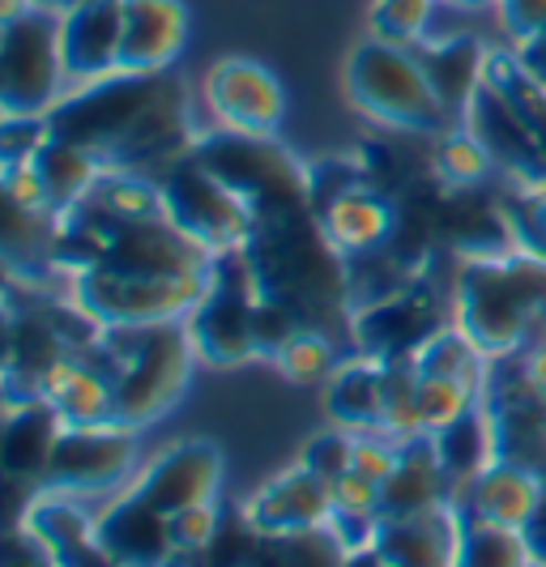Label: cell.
<instances>
[{"instance_id":"e575fe53","label":"cell","mask_w":546,"mask_h":567,"mask_svg":"<svg viewBox=\"0 0 546 567\" xmlns=\"http://www.w3.org/2000/svg\"><path fill=\"white\" fill-rule=\"evenodd\" d=\"M90 200L99 209H107L120 223H137V218H167V200H163V179L142 175V171H107L99 175Z\"/></svg>"},{"instance_id":"277c9868","label":"cell","mask_w":546,"mask_h":567,"mask_svg":"<svg viewBox=\"0 0 546 567\" xmlns=\"http://www.w3.org/2000/svg\"><path fill=\"white\" fill-rule=\"evenodd\" d=\"M453 324L487 359L525 354L546 338V260L529 252L461 260Z\"/></svg>"},{"instance_id":"7c38bea8","label":"cell","mask_w":546,"mask_h":567,"mask_svg":"<svg viewBox=\"0 0 546 567\" xmlns=\"http://www.w3.org/2000/svg\"><path fill=\"white\" fill-rule=\"evenodd\" d=\"M163 200H167V218L175 227L193 235L214 256L244 248L253 235V209L244 205V197H235L197 154H184L163 175Z\"/></svg>"},{"instance_id":"680465c9","label":"cell","mask_w":546,"mask_h":567,"mask_svg":"<svg viewBox=\"0 0 546 567\" xmlns=\"http://www.w3.org/2000/svg\"><path fill=\"white\" fill-rule=\"evenodd\" d=\"M30 4H34V9H69V4H73V0H30Z\"/></svg>"},{"instance_id":"7bdbcfd3","label":"cell","mask_w":546,"mask_h":567,"mask_svg":"<svg viewBox=\"0 0 546 567\" xmlns=\"http://www.w3.org/2000/svg\"><path fill=\"white\" fill-rule=\"evenodd\" d=\"M470 405H478V389L461 384V380H427L419 375L414 389V414H419V431L432 435L440 426H449L453 419H461Z\"/></svg>"},{"instance_id":"f1b7e54d","label":"cell","mask_w":546,"mask_h":567,"mask_svg":"<svg viewBox=\"0 0 546 567\" xmlns=\"http://www.w3.org/2000/svg\"><path fill=\"white\" fill-rule=\"evenodd\" d=\"M60 414L48 401H27L4 410V431H0V465L4 478L22 486H43V474L52 465V453L60 444Z\"/></svg>"},{"instance_id":"52a82bcc","label":"cell","mask_w":546,"mask_h":567,"mask_svg":"<svg viewBox=\"0 0 546 567\" xmlns=\"http://www.w3.org/2000/svg\"><path fill=\"white\" fill-rule=\"evenodd\" d=\"M257 278H253V265L244 248L235 252L214 256V269H209V290L205 299L188 312L184 329L188 341L197 350L205 368H244V363H260L257 359Z\"/></svg>"},{"instance_id":"f6af8a7d","label":"cell","mask_w":546,"mask_h":567,"mask_svg":"<svg viewBox=\"0 0 546 567\" xmlns=\"http://www.w3.org/2000/svg\"><path fill=\"white\" fill-rule=\"evenodd\" d=\"M223 520H227V504L223 499L167 516V525H172V550H179V555H202L205 546L218 538Z\"/></svg>"},{"instance_id":"ee69618b","label":"cell","mask_w":546,"mask_h":567,"mask_svg":"<svg viewBox=\"0 0 546 567\" xmlns=\"http://www.w3.org/2000/svg\"><path fill=\"white\" fill-rule=\"evenodd\" d=\"M354 440L359 435L346 426H324L317 435H308V444L299 449V465H308L324 483H338L342 474L354 470Z\"/></svg>"},{"instance_id":"9c48e42d","label":"cell","mask_w":546,"mask_h":567,"mask_svg":"<svg viewBox=\"0 0 546 567\" xmlns=\"http://www.w3.org/2000/svg\"><path fill=\"white\" fill-rule=\"evenodd\" d=\"M209 290V274H184V278H150V274H115V269H90L69 282V299L99 320L103 329L115 324H167L188 320Z\"/></svg>"},{"instance_id":"836d02e7","label":"cell","mask_w":546,"mask_h":567,"mask_svg":"<svg viewBox=\"0 0 546 567\" xmlns=\"http://www.w3.org/2000/svg\"><path fill=\"white\" fill-rule=\"evenodd\" d=\"M414 371L427 375V380H461V384L483 389L487 354L465 338L457 324H444L440 333H432V338L414 350Z\"/></svg>"},{"instance_id":"ac0fdd59","label":"cell","mask_w":546,"mask_h":567,"mask_svg":"<svg viewBox=\"0 0 546 567\" xmlns=\"http://www.w3.org/2000/svg\"><path fill=\"white\" fill-rule=\"evenodd\" d=\"M120 27L124 0H73L60 9V60L69 85L120 73Z\"/></svg>"},{"instance_id":"83f0119b","label":"cell","mask_w":546,"mask_h":567,"mask_svg":"<svg viewBox=\"0 0 546 567\" xmlns=\"http://www.w3.org/2000/svg\"><path fill=\"white\" fill-rule=\"evenodd\" d=\"M398 470L380 483V516H410V512L449 508L457 504L461 486L449 478V470L435 461L432 435L398 440Z\"/></svg>"},{"instance_id":"7402d4cb","label":"cell","mask_w":546,"mask_h":567,"mask_svg":"<svg viewBox=\"0 0 546 567\" xmlns=\"http://www.w3.org/2000/svg\"><path fill=\"white\" fill-rule=\"evenodd\" d=\"M94 534L115 567H163L175 555L167 516L133 486H124L103 504V512H94Z\"/></svg>"},{"instance_id":"f907efd6","label":"cell","mask_w":546,"mask_h":567,"mask_svg":"<svg viewBox=\"0 0 546 567\" xmlns=\"http://www.w3.org/2000/svg\"><path fill=\"white\" fill-rule=\"evenodd\" d=\"M508 43H525L529 34L546 30V0H495Z\"/></svg>"},{"instance_id":"db71d44e","label":"cell","mask_w":546,"mask_h":567,"mask_svg":"<svg viewBox=\"0 0 546 567\" xmlns=\"http://www.w3.org/2000/svg\"><path fill=\"white\" fill-rule=\"evenodd\" d=\"M525 546H529V559L546 564V495L543 504H538V512H534V520L525 525Z\"/></svg>"},{"instance_id":"5bb4252c","label":"cell","mask_w":546,"mask_h":567,"mask_svg":"<svg viewBox=\"0 0 546 567\" xmlns=\"http://www.w3.org/2000/svg\"><path fill=\"white\" fill-rule=\"evenodd\" d=\"M202 103L214 128L278 137L287 120V85L257 56H218L202 78Z\"/></svg>"},{"instance_id":"30bf717a","label":"cell","mask_w":546,"mask_h":567,"mask_svg":"<svg viewBox=\"0 0 546 567\" xmlns=\"http://www.w3.org/2000/svg\"><path fill=\"white\" fill-rule=\"evenodd\" d=\"M478 405L491 426V461H508L546 478V398L525 354L487 359Z\"/></svg>"},{"instance_id":"60d3db41","label":"cell","mask_w":546,"mask_h":567,"mask_svg":"<svg viewBox=\"0 0 546 567\" xmlns=\"http://www.w3.org/2000/svg\"><path fill=\"white\" fill-rule=\"evenodd\" d=\"M517 252L546 260V184H513L499 193Z\"/></svg>"},{"instance_id":"8d00e7d4","label":"cell","mask_w":546,"mask_h":567,"mask_svg":"<svg viewBox=\"0 0 546 567\" xmlns=\"http://www.w3.org/2000/svg\"><path fill=\"white\" fill-rule=\"evenodd\" d=\"M432 142H435V150H432V158H427V167H432L435 188H478L491 171H499L495 158L483 150V142H478L465 124L440 133Z\"/></svg>"},{"instance_id":"681fc988","label":"cell","mask_w":546,"mask_h":567,"mask_svg":"<svg viewBox=\"0 0 546 567\" xmlns=\"http://www.w3.org/2000/svg\"><path fill=\"white\" fill-rule=\"evenodd\" d=\"M333 491V512H354V516H380V483L363 478L359 470L342 474L338 483H329Z\"/></svg>"},{"instance_id":"603a6c76","label":"cell","mask_w":546,"mask_h":567,"mask_svg":"<svg viewBox=\"0 0 546 567\" xmlns=\"http://www.w3.org/2000/svg\"><path fill=\"white\" fill-rule=\"evenodd\" d=\"M18 525L30 529L34 538L52 550L56 567H115L112 555L99 546L94 516L82 508L78 495L34 486L27 499V508H22V516H18Z\"/></svg>"},{"instance_id":"1f68e13d","label":"cell","mask_w":546,"mask_h":567,"mask_svg":"<svg viewBox=\"0 0 546 567\" xmlns=\"http://www.w3.org/2000/svg\"><path fill=\"white\" fill-rule=\"evenodd\" d=\"M30 171L39 175L43 184V197L56 209H69V205H82V200L94 193L99 175H103V163L73 142H60V137H48L39 145V154L30 158Z\"/></svg>"},{"instance_id":"6f0895ef","label":"cell","mask_w":546,"mask_h":567,"mask_svg":"<svg viewBox=\"0 0 546 567\" xmlns=\"http://www.w3.org/2000/svg\"><path fill=\"white\" fill-rule=\"evenodd\" d=\"M444 4H453V9H487L495 0H444Z\"/></svg>"},{"instance_id":"d4e9b609","label":"cell","mask_w":546,"mask_h":567,"mask_svg":"<svg viewBox=\"0 0 546 567\" xmlns=\"http://www.w3.org/2000/svg\"><path fill=\"white\" fill-rule=\"evenodd\" d=\"M324 414L354 435H384L389 414V363L372 354H350L324 380Z\"/></svg>"},{"instance_id":"11a10c76","label":"cell","mask_w":546,"mask_h":567,"mask_svg":"<svg viewBox=\"0 0 546 567\" xmlns=\"http://www.w3.org/2000/svg\"><path fill=\"white\" fill-rule=\"evenodd\" d=\"M525 359H529V371H534V384H538V393L546 398V338L538 346H529L525 350Z\"/></svg>"},{"instance_id":"d6a6232c","label":"cell","mask_w":546,"mask_h":567,"mask_svg":"<svg viewBox=\"0 0 546 567\" xmlns=\"http://www.w3.org/2000/svg\"><path fill=\"white\" fill-rule=\"evenodd\" d=\"M432 449H435V461L449 470V478L457 486L478 478L491 465V426L483 405H470L461 419L432 431Z\"/></svg>"},{"instance_id":"d590c367","label":"cell","mask_w":546,"mask_h":567,"mask_svg":"<svg viewBox=\"0 0 546 567\" xmlns=\"http://www.w3.org/2000/svg\"><path fill=\"white\" fill-rule=\"evenodd\" d=\"M461 516V534H457V555L453 567H529V546L521 529H504V525H491L478 516Z\"/></svg>"},{"instance_id":"4316f807","label":"cell","mask_w":546,"mask_h":567,"mask_svg":"<svg viewBox=\"0 0 546 567\" xmlns=\"http://www.w3.org/2000/svg\"><path fill=\"white\" fill-rule=\"evenodd\" d=\"M543 495H546L543 474L508 465V461H491L478 478H470V483L457 491V512L525 534V525L534 520Z\"/></svg>"},{"instance_id":"3957f363","label":"cell","mask_w":546,"mask_h":567,"mask_svg":"<svg viewBox=\"0 0 546 567\" xmlns=\"http://www.w3.org/2000/svg\"><path fill=\"white\" fill-rule=\"evenodd\" d=\"M86 354L94 359V368L112 380L115 423L128 426V431H145L163 414H172L188 393L197 363H202L193 341H188L184 320L115 324V329L99 333V341Z\"/></svg>"},{"instance_id":"44dd1931","label":"cell","mask_w":546,"mask_h":567,"mask_svg":"<svg viewBox=\"0 0 546 567\" xmlns=\"http://www.w3.org/2000/svg\"><path fill=\"white\" fill-rule=\"evenodd\" d=\"M239 512L260 534H295V529H324L333 516V491L308 465H287L239 504Z\"/></svg>"},{"instance_id":"f35d334b","label":"cell","mask_w":546,"mask_h":567,"mask_svg":"<svg viewBox=\"0 0 546 567\" xmlns=\"http://www.w3.org/2000/svg\"><path fill=\"white\" fill-rule=\"evenodd\" d=\"M346 546L333 529H295V534H265L253 567H342Z\"/></svg>"},{"instance_id":"ab89813d","label":"cell","mask_w":546,"mask_h":567,"mask_svg":"<svg viewBox=\"0 0 546 567\" xmlns=\"http://www.w3.org/2000/svg\"><path fill=\"white\" fill-rule=\"evenodd\" d=\"M342 363L338 354V338L329 333H317V329H299L295 338L282 346V354L274 359V368L287 375L290 384H324L333 371Z\"/></svg>"},{"instance_id":"b9f144b4","label":"cell","mask_w":546,"mask_h":567,"mask_svg":"<svg viewBox=\"0 0 546 567\" xmlns=\"http://www.w3.org/2000/svg\"><path fill=\"white\" fill-rule=\"evenodd\" d=\"M440 0H372L368 4V27L375 39L398 43V48H414L427 39L432 13Z\"/></svg>"},{"instance_id":"4fadbf2b","label":"cell","mask_w":546,"mask_h":567,"mask_svg":"<svg viewBox=\"0 0 546 567\" xmlns=\"http://www.w3.org/2000/svg\"><path fill=\"white\" fill-rule=\"evenodd\" d=\"M137 470H142L137 431L120 423L64 426L56 453H52V465L43 474V486L86 499V495H107V491L133 483Z\"/></svg>"},{"instance_id":"816d5d0a","label":"cell","mask_w":546,"mask_h":567,"mask_svg":"<svg viewBox=\"0 0 546 567\" xmlns=\"http://www.w3.org/2000/svg\"><path fill=\"white\" fill-rule=\"evenodd\" d=\"M0 567H56V559H52V550L34 538L30 529H22V525H9Z\"/></svg>"},{"instance_id":"ffe728a7","label":"cell","mask_w":546,"mask_h":567,"mask_svg":"<svg viewBox=\"0 0 546 567\" xmlns=\"http://www.w3.org/2000/svg\"><path fill=\"white\" fill-rule=\"evenodd\" d=\"M193 13L184 0H124L120 73H172L188 48Z\"/></svg>"},{"instance_id":"2e32d148","label":"cell","mask_w":546,"mask_h":567,"mask_svg":"<svg viewBox=\"0 0 546 567\" xmlns=\"http://www.w3.org/2000/svg\"><path fill=\"white\" fill-rule=\"evenodd\" d=\"M99 269L115 274H150V278H184V274H209L214 252L202 248L193 235L175 227L172 218H137L107 227V252Z\"/></svg>"},{"instance_id":"7dc6e473","label":"cell","mask_w":546,"mask_h":567,"mask_svg":"<svg viewBox=\"0 0 546 567\" xmlns=\"http://www.w3.org/2000/svg\"><path fill=\"white\" fill-rule=\"evenodd\" d=\"M253 329H257V359L260 363H274V359L282 354V346H287L303 324H299L282 303L257 299V320H253Z\"/></svg>"},{"instance_id":"cb8c5ba5","label":"cell","mask_w":546,"mask_h":567,"mask_svg":"<svg viewBox=\"0 0 546 567\" xmlns=\"http://www.w3.org/2000/svg\"><path fill=\"white\" fill-rule=\"evenodd\" d=\"M457 534V504L410 512V516H380L372 550L384 567H453Z\"/></svg>"},{"instance_id":"e0dca14e","label":"cell","mask_w":546,"mask_h":567,"mask_svg":"<svg viewBox=\"0 0 546 567\" xmlns=\"http://www.w3.org/2000/svg\"><path fill=\"white\" fill-rule=\"evenodd\" d=\"M461 124L483 142V150L495 158V167L504 171L513 184H546L543 158H538V145H534L525 115L495 82H487V78L478 82L474 99L461 112Z\"/></svg>"},{"instance_id":"9f6ffc18","label":"cell","mask_w":546,"mask_h":567,"mask_svg":"<svg viewBox=\"0 0 546 567\" xmlns=\"http://www.w3.org/2000/svg\"><path fill=\"white\" fill-rule=\"evenodd\" d=\"M342 567H384V564H380V555H375L372 546H368V550H354V555H346Z\"/></svg>"},{"instance_id":"91938a15","label":"cell","mask_w":546,"mask_h":567,"mask_svg":"<svg viewBox=\"0 0 546 567\" xmlns=\"http://www.w3.org/2000/svg\"><path fill=\"white\" fill-rule=\"evenodd\" d=\"M529 567H546V564H538V559H529Z\"/></svg>"},{"instance_id":"8fae6325","label":"cell","mask_w":546,"mask_h":567,"mask_svg":"<svg viewBox=\"0 0 546 567\" xmlns=\"http://www.w3.org/2000/svg\"><path fill=\"white\" fill-rule=\"evenodd\" d=\"M444 324H453V295H440L427 269L414 282L398 286L393 295L359 303L350 312V346L354 354H372L384 363L414 359V350Z\"/></svg>"},{"instance_id":"4dcf8cb0","label":"cell","mask_w":546,"mask_h":567,"mask_svg":"<svg viewBox=\"0 0 546 567\" xmlns=\"http://www.w3.org/2000/svg\"><path fill=\"white\" fill-rule=\"evenodd\" d=\"M43 401L60 414L64 426H99L115 423V393L112 380L94 368L86 350L69 354L43 384Z\"/></svg>"},{"instance_id":"5b68a950","label":"cell","mask_w":546,"mask_h":567,"mask_svg":"<svg viewBox=\"0 0 546 567\" xmlns=\"http://www.w3.org/2000/svg\"><path fill=\"white\" fill-rule=\"evenodd\" d=\"M342 94L354 112L375 128L410 133V137H440L457 128V120L444 112L423 69L410 48L384 43L363 34L342 64Z\"/></svg>"},{"instance_id":"f546056e","label":"cell","mask_w":546,"mask_h":567,"mask_svg":"<svg viewBox=\"0 0 546 567\" xmlns=\"http://www.w3.org/2000/svg\"><path fill=\"white\" fill-rule=\"evenodd\" d=\"M427 85L435 90V99L444 103V112L461 124L465 103L474 99V90L483 82V69H487V43L474 39V34H444V39H423L410 48Z\"/></svg>"},{"instance_id":"8992f818","label":"cell","mask_w":546,"mask_h":567,"mask_svg":"<svg viewBox=\"0 0 546 567\" xmlns=\"http://www.w3.org/2000/svg\"><path fill=\"white\" fill-rule=\"evenodd\" d=\"M193 154L227 184L235 197L253 209V218L282 209V205H312L308 197V158L278 137H253V133H230V128H202Z\"/></svg>"},{"instance_id":"bcb514c9","label":"cell","mask_w":546,"mask_h":567,"mask_svg":"<svg viewBox=\"0 0 546 567\" xmlns=\"http://www.w3.org/2000/svg\"><path fill=\"white\" fill-rule=\"evenodd\" d=\"M48 137H52L48 115H4L0 120V158H4V167L30 163Z\"/></svg>"},{"instance_id":"ba28073f","label":"cell","mask_w":546,"mask_h":567,"mask_svg":"<svg viewBox=\"0 0 546 567\" xmlns=\"http://www.w3.org/2000/svg\"><path fill=\"white\" fill-rule=\"evenodd\" d=\"M60 13L34 9L0 22V115H48L64 99Z\"/></svg>"},{"instance_id":"7a4b0ae2","label":"cell","mask_w":546,"mask_h":567,"mask_svg":"<svg viewBox=\"0 0 546 567\" xmlns=\"http://www.w3.org/2000/svg\"><path fill=\"white\" fill-rule=\"evenodd\" d=\"M244 256L260 299L282 303L303 329L350 341V260L333 248L312 205H282L253 218Z\"/></svg>"},{"instance_id":"6da1fadb","label":"cell","mask_w":546,"mask_h":567,"mask_svg":"<svg viewBox=\"0 0 546 567\" xmlns=\"http://www.w3.org/2000/svg\"><path fill=\"white\" fill-rule=\"evenodd\" d=\"M52 137L90 150L107 171H142L163 179L202 137L193 94L179 73H107L69 85L48 112Z\"/></svg>"},{"instance_id":"f5cc1de1","label":"cell","mask_w":546,"mask_h":567,"mask_svg":"<svg viewBox=\"0 0 546 567\" xmlns=\"http://www.w3.org/2000/svg\"><path fill=\"white\" fill-rule=\"evenodd\" d=\"M513 52H517V60L525 64V73L538 85H546V30L529 34L525 43H513Z\"/></svg>"},{"instance_id":"c3c4849f","label":"cell","mask_w":546,"mask_h":567,"mask_svg":"<svg viewBox=\"0 0 546 567\" xmlns=\"http://www.w3.org/2000/svg\"><path fill=\"white\" fill-rule=\"evenodd\" d=\"M398 440L393 435H359L354 440V470L372 483H384L398 470Z\"/></svg>"},{"instance_id":"74e56055","label":"cell","mask_w":546,"mask_h":567,"mask_svg":"<svg viewBox=\"0 0 546 567\" xmlns=\"http://www.w3.org/2000/svg\"><path fill=\"white\" fill-rule=\"evenodd\" d=\"M483 78L495 82L513 103H517V112L525 115V124H529V133H534V145H538V158H543V171H546V85H538L525 73V64L517 60L513 43H508V48H491Z\"/></svg>"},{"instance_id":"484cf974","label":"cell","mask_w":546,"mask_h":567,"mask_svg":"<svg viewBox=\"0 0 546 567\" xmlns=\"http://www.w3.org/2000/svg\"><path fill=\"white\" fill-rule=\"evenodd\" d=\"M317 218L324 235L333 239V248L346 260H354V256H372L393 244V235L402 227V200L368 184L317 209Z\"/></svg>"},{"instance_id":"d6986e66","label":"cell","mask_w":546,"mask_h":567,"mask_svg":"<svg viewBox=\"0 0 546 567\" xmlns=\"http://www.w3.org/2000/svg\"><path fill=\"white\" fill-rule=\"evenodd\" d=\"M435 235L457 260H491V256L517 252L499 193L440 188L435 193Z\"/></svg>"},{"instance_id":"9a60e30c","label":"cell","mask_w":546,"mask_h":567,"mask_svg":"<svg viewBox=\"0 0 546 567\" xmlns=\"http://www.w3.org/2000/svg\"><path fill=\"white\" fill-rule=\"evenodd\" d=\"M223 474H227L223 449L214 440L188 435V440H175L150 461H142L137 478L128 486L163 516H175V512L197 508V504H214L223 495Z\"/></svg>"}]
</instances>
